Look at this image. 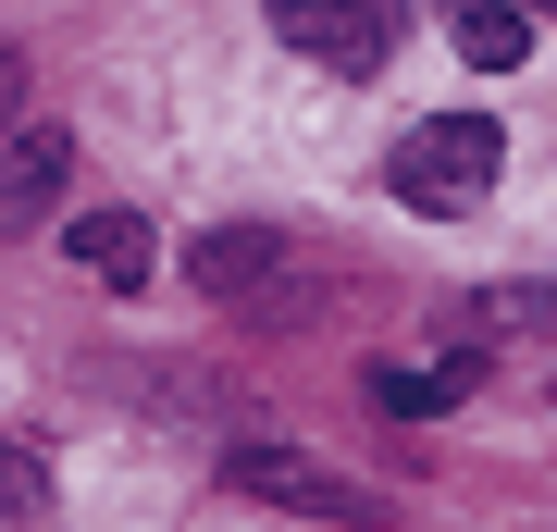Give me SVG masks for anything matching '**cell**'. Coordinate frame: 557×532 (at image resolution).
I'll return each instance as SVG.
<instances>
[{
	"label": "cell",
	"mask_w": 557,
	"mask_h": 532,
	"mask_svg": "<svg viewBox=\"0 0 557 532\" xmlns=\"http://www.w3.org/2000/svg\"><path fill=\"white\" fill-rule=\"evenodd\" d=\"M458 396H471V359H384L372 372L384 421H434V409H458Z\"/></svg>",
	"instance_id": "5b68a950"
},
{
	"label": "cell",
	"mask_w": 557,
	"mask_h": 532,
	"mask_svg": "<svg viewBox=\"0 0 557 532\" xmlns=\"http://www.w3.org/2000/svg\"><path fill=\"white\" fill-rule=\"evenodd\" d=\"M236 483H248V495H273V508L347 520V532H372V520H384V495H372V483H335L322 458H285V446H236Z\"/></svg>",
	"instance_id": "3957f363"
},
{
	"label": "cell",
	"mask_w": 557,
	"mask_h": 532,
	"mask_svg": "<svg viewBox=\"0 0 557 532\" xmlns=\"http://www.w3.org/2000/svg\"><path fill=\"white\" fill-rule=\"evenodd\" d=\"M62 248H75L100 285H149V223H137V211H75V236H62Z\"/></svg>",
	"instance_id": "8992f818"
},
{
	"label": "cell",
	"mask_w": 557,
	"mask_h": 532,
	"mask_svg": "<svg viewBox=\"0 0 557 532\" xmlns=\"http://www.w3.org/2000/svg\"><path fill=\"white\" fill-rule=\"evenodd\" d=\"M13 99H25V75H13V50H0V124H13Z\"/></svg>",
	"instance_id": "30bf717a"
},
{
	"label": "cell",
	"mask_w": 557,
	"mask_h": 532,
	"mask_svg": "<svg viewBox=\"0 0 557 532\" xmlns=\"http://www.w3.org/2000/svg\"><path fill=\"white\" fill-rule=\"evenodd\" d=\"M62 186H75V137H62V124H25V137L0 149V236H25Z\"/></svg>",
	"instance_id": "277c9868"
},
{
	"label": "cell",
	"mask_w": 557,
	"mask_h": 532,
	"mask_svg": "<svg viewBox=\"0 0 557 532\" xmlns=\"http://www.w3.org/2000/svg\"><path fill=\"white\" fill-rule=\"evenodd\" d=\"M273 260H285V248H273V223H223V236H199V285H211V297H248Z\"/></svg>",
	"instance_id": "52a82bcc"
},
{
	"label": "cell",
	"mask_w": 557,
	"mask_h": 532,
	"mask_svg": "<svg viewBox=\"0 0 557 532\" xmlns=\"http://www.w3.org/2000/svg\"><path fill=\"white\" fill-rule=\"evenodd\" d=\"M273 38L322 75H384L409 38V0H273Z\"/></svg>",
	"instance_id": "7a4b0ae2"
},
{
	"label": "cell",
	"mask_w": 557,
	"mask_h": 532,
	"mask_svg": "<svg viewBox=\"0 0 557 532\" xmlns=\"http://www.w3.org/2000/svg\"><path fill=\"white\" fill-rule=\"evenodd\" d=\"M446 25H458V50H471V62H496V75L533 50V13H520V0H446Z\"/></svg>",
	"instance_id": "ba28073f"
},
{
	"label": "cell",
	"mask_w": 557,
	"mask_h": 532,
	"mask_svg": "<svg viewBox=\"0 0 557 532\" xmlns=\"http://www.w3.org/2000/svg\"><path fill=\"white\" fill-rule=\"evenodd\" d=\"M496 174H508V137H496L483 112H434V124H409L397 161H384V186H397L409 211H471Z\"/></svg>",
	"instance_id": "6da1fadb"
},
{
	"label": "cell",
	"mask_w": 557,
	"mask_h": 532,
	"mask_svg": "<svg viewBox=\"0 0 557 532\" xmlns=\"http://www.w3.org/2000/svg\"><path fill=\"white\" fill-rule=\"evenodd\" d=\"M0 520H50V458L38 446H0Z\"/></svg>",
	"instance_id": "9c48e42d"
}]
</instances>
